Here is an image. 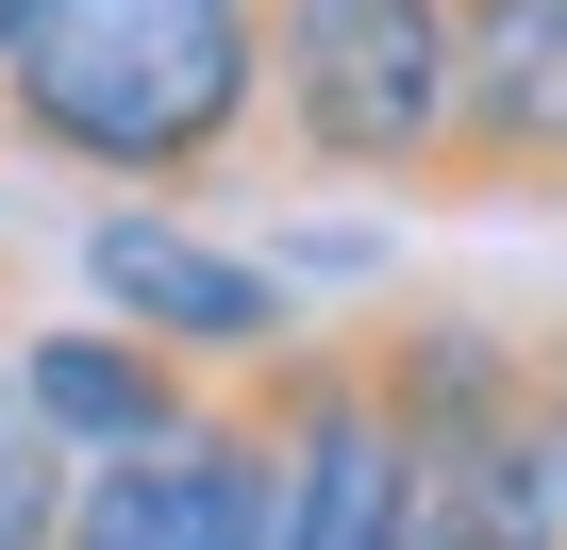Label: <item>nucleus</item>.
Wrapping results in <instances>:
<instances>
[{"instance_id": "39448f33", "label": "nucleus", "mask_w": 567, "mask_h": 550, "mask_svg": "<svg viewBox=\"0 0 567 550\" xmlns=\"http://www.w3.org/2000/svg\"><path fill=\"white\" fill-rule=\"evenodd\" d=\"M84 301H101V334H134V351H167L200 384H250L267 351H301L284 267L200 234V217H167V200H101L84 217Z\"/></svg>"}, {"instance_id": "9d476101", "label": "nucleus", "mask_w": 567, "mask_h": 550, "mask_svg": "<svg viewBox=\"0 0 567 550\" xmlns=\"http://www.w3.org/2000/svg\"><path fill=\"white\" fill-rule=\"evenodd\" d=\"M0 34H18V0H0Z\"/></svg>"}, {"instance_id": "f03ea898", "label": "nucleus", "mask_w": 567, "mask_h": 550, "mask_svg": "<svg viewBox=\"0 0 567 550\" xmlns=\"http://www.w3.org/2000/svg\"><path fill=\"white\" fill-rule=\"evenodd\" d=\"M467 0H267V184L434 200Z\"/></svg>"}, {"instance_id": "7ed1b4c3", "label": "nucleus", "mask_w": 567, "mask_h": 550, "mask_svg": "<svg viewBox=\"0 0 567 550\" xmlns=\"http://www.w3.org/2000/svg\"><path fill=\"white\" fill-rule=\"evenodd\" d=\"M401 450H417V517L401 550H550V484H534V401H517V334L467 301H384L351 318Z\"/></svg>"}, {"instance_id": "423d86ee", "label": "nucleus", "mask_w": 567, "mask_h": 550, "mask_svg": "<svg viewBox=\"0 0 567 550\" xmlns=\"http://www.w3.org/2000/svg\"><path fill=\"white\" fill-rule=\"evenodd\" d=\"M451 217H567V0H467L451 18Z\"/></svg>"}, {"instance_id": "20e7f679", "label": "nucleus", "mask_w": 567, "mask_h": 550, "mask_svg": "<svg viewBox=\"0 0 567 550\" xmlns=\"http://www.w3.org/2000/svg\"><path fill=\"white\" fill-rule=\"evenodd\" d=\"M250 434H267V550H401L417 517V450L368 384L351 334H301V351H267L250 384Z\"/></svg>"}, {"instance_id": "6e6552de", "label": "nucleus", "mask_w": 567, "mask_h": 550, "mask_svg": "<svg viewBox=\"0 0 567 550\" xmlns=\"http://www.w3.org/2000/svg\"><path fill=\"white\" fill-rule=\"evenodd\" d=\"M0 401H18L68 467H117V450H167L217 384H200V367H167V351H134V334H101V318H51V334L0 351Z\"/></svg>"}, {"instance_id": "0eeeda50", "label": "nucleus", "mask_w": 567, "mask_h": 550, "mask_svg": "<svg viewBox=\"0 0 567 550\" xmlns=\"http://www.w3.org/2000/svg\"><path fill=\"white\" fill-rule=\"evenodd\" d=\"M51 550H267V434H250V401L217 384L167 450L84 467Z\"/></svg>"}, {"instance_id": "9b49d317", "label": "nucleus", "mask_w": 567, "mask_h": 550, "mask_svg": "<svg viewBox=\"0 0 567 550\" xmlns=\"http://www.w3.org/2000/svg\"><path fill=\"white\" fill-rule=\"evenodd\" d=\"M0 351H18V334H0ZM0 417H18V401H0Z\"/></svg>"}, {"instance_id": "f257e3e1", "label": "nucleus", "mask_w": 567, "mask_h": 550, "mask_svg": "<svg viewBox=\"0 0 567 550\" xmlns=\"http://www.w3.org/2000/svg\"><path fill=\"white\" fill-rule=\"evenodd\" d=\"M0 151L167 217L267 184V0H18Z\"/></svg>"}, {"instance_id": "1a4fd4ad", "label": "nucleus", "mask_w": 567, "mask_h": 550, "mask_svg": "<svg viewBox=\"0 0 567 550\" xmlns=\"http://www.w3.org/2000/svg\"><path fill=\"white\" fill-rule=\"evenodd\" d=\"M517 401H534V484H550V550H567V318L517 334Z\"/></svg>"}]
</instances>
